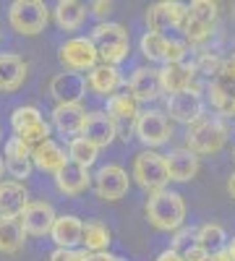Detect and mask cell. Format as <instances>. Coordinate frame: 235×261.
<instances>
[{
  "instance_id": "obj_1",
  "label": "cell",
  "mask_w": 235,
  "mask_h": 261,
  "mask_svg": "<svg viewBox=\"0 0 235 261\" xmlns=\"http://www.w3.org/2000/svg\"><path fill=\"white\" fill-rule=\"evenodd\" d=\"M146 220L154 230L178 232L186 222V201L178 191H157L146 199Z\"/></svg>"
},
{
  "instance_id": "obj_2",
  "label": "cell",
  "mask_w": 235,
  "mask_h": 261,
  "mask_svg": "<svg viewBox=\"0 0 235 261\" xmlns=\"http://www.w3.org/2000/svg\"><path fill=\"white\" fill-rule=\"evenodd\" d=\"M227 141V125L222 123V118H212L204 115L199 118L194 125H188L186 134V149H191L196 157H209L222 151Z\"/></svg>"
},
{
  "instance_id": "obj_3",
  "label": "cell",
  "mask_w": 235,
  "mask_h": 261,
  "mask_svg": "<svg viewBox=\"0 0 235 261\" xmlns=\"http://www.w3.org/2000/svg\"><path fill=\"white\" fill-rule=\"evenodd\" d=\"M89 39L94 42V47L99 53V60L105 65H118L128 58L131 53V37H128L125 27L113 24V21H105V24H97L89 34Z\"/></svg>"
},
{
  "instance_id": "obj_4",
  "label": "cell",
  "mask_w": 235,
  "mask_h": 261,
  "mask_svg": "<svg viewBox=\"0 0 235 261\" xmlns=\"http://www.w3.org/2000/svg\"><path fill=\"white\" fill-rule=\"evenodd\" d=\"M11 128H13V134L32 149L50 141V123L45 120V115H42L34 105L16 107L11 113Z\"/></svg>"
},
{
  "instance_id": "obj_5",
  "label": "cell",
  "mask_w": 235,
  "mask_h": 261,
  "mask_svg": "<svg viewBox=\"0 0 235 261\" xmlns=\"http://www.w3.org/2000/svg\"><path fill=\"white\" fill-rule=\"evenodd\" d=\"M8 21L13 32L24 37H34L39 32H45L50 21V8L42 0H13L8 8Z\"/></svg>"
},
{
  "instance_id": "obj_6",
  "label": "cell",
  "mask_w": 235,
  "mask_h": 261,
  "mask_svg": "<svg viewBox=\"0 0 235 261\" xmlns=\"http://www.w3.org/2000/svg\"><path fill=\"white\" fill-rule=\"evenodd\" d=\"M58 60L71 73H89L99 65V53L89 37H71L58 47Z\"/></svg>"
},
{
  "instance_id": "obj_7",
  "label": "cell",
  "mask_w": 235,
  "mask_h": 261,
  "mask_svg": "<svg viewBox=\"0 0 235 261\" xmlns=\"http://www.w3.org/2000/svg\"><path fill=\"white\" fill-rule=\"evenodd\" d=\"M134 180L149 193L165 191V186L170 180L165 154H157L154 149H146V151H141V154H136V160H134Z\"/></svg>"
},
{
  "instance_id": "obj_8",
  "label": "cell",
  "mask_w": 235,
  "mask_h": 261,
  "mask_svg": "<svg viewBox=\"0 0 235 261\" xmlns=\"http://www.w3.org/2000/svg\"><path fill=\"white\" fill-rule=\"evenodd\" d=\"M136 139L154 149V146H162L173 139V128H170V120L162 110H141L139 120H136Z\"/></svg>"
},
{
  "instance_id": "obj_9",
  "label": "cell",
  "mask_w": 235,
  "mask_h": 261,
  "mask_svg": "<svg viewBox=\"0 0 235 261\" xmlns=\"http://www.w3.org/2000/svg\"><path fill=\"white\" fill-rule=\"evenodd\" d=\"M188 6L178 3V0H160V3L149 6L146 11V32L165 34L170 29H183Z\"/></svg>"
},
{
  "instance_id": "obj_10",
  "label": "cell",
  "mask_w": 235,
  "mask_h": 261,
  "mask_svg": "<svg viewBox=\"0 0 235 261\" xmlns=\"http://www.w3.org/2000/svg\"><path fill=\"white\" fill-rule=\"evenodd\" d=\"M105 113L113 118L118 134H120L125 141H128V136H131V134H136V120H139L141 110H139V102L134 99L131 92L113 94V97L108 99V110H105Z\"/></svg>"
},
{
  "instance_id": "obj_11",
  "label": "cell",
  "mask_w": 235,
  "mask_h": 261,
  "mask_svg": "<svg viewBox=\"0 0 235 261\" xmlns=\"http://www.w3.org/2000/svg\"><path fill=\"white\" fill-rule=\"evenodd\" d=\"M94 193L105 201H118L128 193V186H131V178L120 165H105L94 172Z\"/></svg>"
},
{
  "instance_id": "obj_12",
  "label": "cell",
  "mask_w": 235,
  "mask_h": 261,
  "mask_svg": "<svg viewBox=\"0 0 235 261\" xmlns=\"http://www.w3.org/2000/svg\"><path fill=\"white\" fill-rule=\"evenodd\" d=\"M167 115L178 123H186V125H194L199 118H204V102H201V94L196 86L180 92V94L167 97Z\"/></svg>"
},
{
  "instance_id": "obj_13",
  "label": "cell",
  "mask_w": 235,
  "mask_h": 261,
  "mask_svg": "<svg viewBox=\"0 0 235 261\" xmlns=\"http://www.w3.org/2000/svg\"><path fill=\"white\" fill-rule=\"evenodd\" d=\"M89 84L81 73H71L63 71L58 76H53L50 81V94L58 99V105H79L84 97H87Z\"/></svg>"
},
{
  "instance_id": "obj_14",
  "label": "cell",
  "mask_w": 235,
  "mask_h": 261,
  "mask_svg": "<svg viewBox=\"0 0 235 261\" xmlns=\"http://www.w3.org/2000/svg\"><path fill=\"white\" fill-rule=\"evenodd\" d=\"M199 73L196 60H183L175 65H162L160 68V79H162V92H167L170 97L180 94L186 89H194V76Z\"/></svg>"
},
{
  "instance_id": "obj_15",
  "label": "cell",
  "mask_w": 235,
  "mask_h": 261,
  "mask_svg": "<svg viewBox=\"0 0 235 261\" xmlns=\"http://www.w3.org/2000/svg\"><path fill=\"white\" fill-rule=\"evenodd\" d=\"M58 220V214L53 209V204L47 201H32L21 217V225H24V232L27 235H34V238H45L53 232V225Z\"/></svg>"
},
{
  "instance_id": "obj_16",
  "label": "cell",
  "mask_w": 235,
  "mask_h": 261,
  "mask_svg": "<svg viewBox=\"0 0 235 261\" xmlns=\"http://www.w3.org/2000/svg\"><path fill=\"white\" fill-rule=\"evenodd\" d=\"M128 92L134 94L136 102H154L162 92V79L157 68H149V65H139L128 79Z\"/></svg>"
},
{
  "instance_id": "obj_17",
  "label": "cell",
  "mask_w": 235,
  "mask_h": 261,
  "mask_svg": "<svg viewBox=\"0 0 235 261\" xmlns=\"http://www.w3.org/2000/svg\"><path fill=\"white\" fill-rule=\"evenodd\" d=\"M29 193L24 183L18 180H3L0 183V217L6 220H21L29 206Z\"/></svg>"
},
{
  "instance_id": "obj_18",
  "label": "cell",
  "mask_w": 235,
  "mask_h": 261,
  "mask_svg": "<svg viewBox=\"0 0 235 261\" xmlns=\"http://www.w3.org/2000/svg\"><path fill=\"white\" fill-rule=\"evenodd\" d=\"M87 141H92L97 149L102 146H110L118 136V128L113 123V118L105 113V110H92L87 115V125H84V134H81Z\"/></svg>"
},
{
  "instance_id": "obj_19",
  "label": "cell",
  "mask_w": 235,
  "mask_h": 261,
  "mask_svg": "<svg viewBox=\"0 0 235 261\" xmlns=\"http://www.w3.org/2000/svg\"><path fill=\"white\" fill-rule=\"evenodd\" d=\"M87 110L81 105H55L53 110V125L60 136H81L87 125Z\"/></svg>"
},
{
  "instance_id": "obj_20",
  "label": "cell",
  "mask_w": 235,
  "mask_h": 261,
  "mask_svg": "<svg viewBox=\"0 0 235 261\" xmlns=\"http://www.w3.org/2000/svg\"><path fill=\"white\" fill-rule=\"evenodd\" d=\"M92 183H94V175L89 172V167H81V165H76V162H71V160H68V165L55 175L58 191L66 193V196H79V193L87 191Z\"/></svg>"
},
{
  "instance_id": "obj_21",
  "label": "cell",
  "mask_w": 235,
  "mask_h": 261,
  "mask_svg": "<svg viewBox=\"0 0 235 261\" xmlns=\"http://www.w3.org/2000/svg\"><path fill=\"white\" fill-rule=\"evenodd\" d=\"M50 238L55 241L58 248L76 251V246H81V238H84V222L79 220L76 214H58Z\"/></svg>"
},
{
  "instance_id": "obj_22",
  "label": "cell",
  "mask_w": 235,
  "mask_h": 261,
  "mask_svg": "<svg viewBox=\"0 0 235 261\" xmlns=\"http://www.w3.org/2000/svg\"><path fill=\"white\" fill-rule=\"evenodd\" d=\"M167 160V172H170V180L175 183H188L196 178L199 172V157L194 154L191 149H173L170 154H165Z\"/></svg>"
},
{
  "instance_id": "obj_23",
  "label": "cell",
  "mask_w": 235,
  "mask_h": 261,
  "mask_svg": "<svg viewBox=\"0 0 235 261\" xmlns=\"http://www.w3.org/2000/svg\"><path fill=\"white\" fill-rule=\"evenodd\" d=\"M209 102L217 113L222 115H235V79L220 73L217 79H212L206 86Z\"/></svg>"
},
{
  "instance_id": "obj_24",
  "label": "cell",
  "mask_w": 235,
  "mask_h": 261,
  "mask_svg": "<svg viewBox=\"0 0 235 261\" xmlns=\"http://www.w3.org/2000/svg\"><path fill=\"white\" fill-rule=\"evenodd\" d=\"M87 84H89V89H92L94 94L110 99V97L118 92V86L123 84V76H120L118 65H105V63H99L94 71H89Z\"/></svg>"
},
{
  "instance_id": "obj_25",
  "label": "cell",
  "mask_w": 235,
  "mask_h": 261,
  "mask_svg": "<svg viewBox=\"0 0 235 261\" xmlns=\"http://www.w3.org/2000/svg\"><path fill=\"white\" fill-rule=\"evenodd\" d=\"M32 160H34V167L42 170V172H53V175H58V172L68 165V157H66V149L58 146L53 139L45 141L42 146H37L32 151Z\"/></svg>"
},
{
  "instance_id": "obj_26",
  "label": "cell",
  "mask_w": 235,
  "mask_h": 261,
  "mask_svg": "<svg viewBox=\"0 0 235 261\" xmlns=\"http://www.w3.org/2000/svg\"><path fill=\"white\" fill-rule=\"evenodd\" d=\"M27 79V63L13 53H0V84L3 92H16Z\"/></svg>"
},
{
  "instance_id": "obj_27",
  "label": "cell",
  "mask_w": 235,
  "mask_h": 261,
  "mask_svg": "<svg viewBox=\"0 0 235 261\" xmlns=\"http://www.w3.org/2000/svg\"><path fill=\"white\" fill-rule=\"evenodd\" d=\"M53 16L63 32H76L84 24V18H87V6H81L79 0H58Z\"/></svg>"
},
{
  "instance_id": "obj_28",
  "label": "cell",
  "mask_w": 235,
  "mask_h": 261,
  "mask_svg": "<svg viewBox=\"0 0 235 261\" xmlns=\"http://www.w3.org/2000/svg\"><path fill=\"white\" fill-rule=\"evenodd\" d=\"M24 225L21 220H6L0 217V253H18L24 248Z\"/></svg>"
},
{
  "instance_id": "obj_29",
  "label": "cell",
  "mask_w": 235,
  "mask_h": 261,
  "mask_svg": "<svg viewBox=\"0 0 235 261\" xmlns=\"http://www.w3.org/2000/svg\"><path fill=\"white\" fill-rule=\"evenodd\" d=\"M196 246H201L209 256L227 251V235H225L222 225H217V222L201 225V227L196 230Z\"/></svg>"
},
{
  "instance_id": "obj_30",
  "label": "cell",
  "mask_w": 235,
  "mask_h": 261,
  "mask_svg": "<svg viewBox=\"0 0 235 261\" xmlns=\"http://www.w3.org/2000/svg\"><path fill=\"white\" fill-rule=\"evenodd\" d=\"M81 246L87 253H108L110 246V230L105 227L99 220H92L84 225V238H81Z\"/></svg>"
},
{
  "instance_id": "obj_31",
  "label": "cell",
  "mask_w": 235,
  "mask_h": 261,
  "mask_svg": "<svg viewBox=\"0 0 235 261\" xmlns=\"http://www.w3.org/2000/svg\"><path fill=\"white\" fill-rule=\"evenodd\" d=\"M167 47H170V39L165 34H157V32H144L141 37V55L152 63H162L165 65V58H167Z\"/></svg>"
},
{
  "instance_id": "obj_32",
  "label": "cell",
  "mask_w": 235,
  "mask_h": 261,
  "mask_svg": "<svg viewBox=\"0 0 235 261\" xmlns=\"http://www.w3.org/2000/svg\"><path fill=\"white\" fill-rule=\"evenodd\" d=\"M97 154H99V149L84 136H76V139L68 141V160L81 165V167H92L97 162Z\"/></svg>"
},
{
  "instance_id": "obj_33",
  "label": "cell",
  "mask_w": 235,
  "mask_h": 261,
  "mask_svg": "<svg viewBox=\"0 0 235 261\" xmlns=\"http://www.w3.org/2000/svg\"><path fill=\"white\" fill-rule=\"evenodd\" d=\"M186 39L191 42V45H204V42L215 34V27L212 24H204V21H196V18H191L188 11H186V21H183V29Z\"/></svg>"
},
{
  "instance_id": "obj_34",
  "label": "cell",
  "mask_w": 235,
  "mask_h": 261,
  "mask_svg": "<svg viewBox=\"0 0 235 261\" xmlns=\"http://www.w3.org/2000/svg\"><path fill=\"white\" fill-rule=\"evenodd\" d=\"M196 68H199V73H204V76H209V79H217L222 71H225V60L217 55V53H199V58H196Z\"/></svg>"
},
{
  "instance_id": "obj_35",
  "label": "cell",
  "mask_w": 235,
  "mask_h": 261,
  "mask_svg": "<svg viewBox=\"0 0 235 261\" xmlns=\"http://www.w3.org/2000/svg\"><path fill=\"white\" fill-rule=\"evenodd\" d=\"M188 16L215 27V21H217V3H212V0H194V3L188 6Z\"/></svg>"
},
{
  "instance_id": "obj_36",
  "label": "cell",
  "mask_w": 235,
  "mask_h": 261,
  "mask_svg": "<svg viewBox=\"0 0 235 261\" xmlns=\"http://www.w3.org/2000/svg\"><path fill=\"white\" fill-rule=\"evenodd\" d=\"M191 246H196V230H191V227H180L178 232H173V251L178 253H186Z\"/></svg>"
},
{
  "instance_id": "obj_37",
  "label": "cell",
  "mask_w": 235,
  "mask_h": 261,
  "mask_svg": "<svg viewBox=\"0 0 235 261\" xmlns=\"http://www.w3.org/2000/svg\"><path fill=\"white\" fill-rule=\"evenodd\" d=\"M87 251H71V248H55L50 253V261H81Z\"/></svg>"
},
{
  "instance_id": "obj_38",
  "label": "cell",
  "mask_w": 235,
  "mask_h": 261,
  "mask_svg": "<svg viewBox=\"0 0 235 261\" xmlns=\"http://www.w3.org/2000/svg\"><path fill=\"white\" fill-rule=\"evenodd\" d=\"M92 13L99 18V24H105V18L113 13V3H108V0H94V3H92Z\"/></svg>"
},
{
  "instance_id": "obj_39",
  "label": "cell",
  "mask_w": 235,
  "mask_h": 261,
  "mask_svg": "<svg viewBox=\"0 0 235 261\" xmlns=\"http://www.w3.org/2000/svg\"><path fill=\"white\" fill-rule=\"evenodd\" d=\"M186 261H209V253L201 248V246H191L186 253H183Z\"/></svg>"
},
{
  "instance_id": "obj_40",
  "label": "cell",
  "mask_w": 235,
  "mask_h": 261,
  "mask_svg": "<svg viewBox=\"0 0 235 261\" xmlns=\"http://www.w3.org/2000/svg\"><path fill=\"white\" fill-rule=\"evenodd\" d=\"M157 261H186V258H183V253H178V251H173V248H167V251H162V253L157 256Z\"/></svg>"
},
{
  "instance_id": "obj_41",
  "label": "cell",
  "mask_w": 235,
  "mask_h": 261,
  "mask_svg": "<svg viewBox=\"0 0 235 261\" xmlns=\"http://www.w3.org/2000/svg\"><path fill=\"white\" fill-rule=\"evenodd\" d=\"M118 256H113V253H84V258L81 261H115Z\"/></svg>"
},
{
  "instance_id": "obj_42",
  "label": "cell",
  "mask_w": 235,
  "mask_h": 261,
  "mask_svg": "<svg viewBox=\"0 0 235 261\" xmlns=\"http://www.w3.org/2000/svg\"><path fill=\"white\" fill-rule=\"evenodd\" d=\"M225 76H230V79H235V53H230L227 58H225V71H222Z\"/></svg>"
},
{
  "instance_id": "obj_43",
  "label": "cell",
  "mask_w": 235,
  "mask_h": 261,
  "mask_svg": "<svg viewBox=\"0 0 235 261\" xmlns=\"http://www.w3.org/2000/svg\"><path fill=\"white\" fill-rule=\"evenodd\" d=\"M209 261H232V258H230V253H227V251H222V253L209 256Z\"/></svg>"
},
{
  "instance_id": "obj_44",
  "label": "cell",
  "mask_w": 235,
  "mask_h": 261,
  "mask_svg": "<svg viewBox=\"0 0 235 261\" xmlns=\"http://www.w3.org/2000/svg\"><path fill=\"white\" fill-rule=\"evenodd\" d=\"M227 193H230L232 199H235V172H232V175L227 178Z\"/></svg>"
},
{
  "instance_id": "obj_45",
  "label": "cell",
  "mask_w": 235,
  "mask_h": 261,
  "mask_svg": "<svg viewBox=\"0 0 235 261\" xmlns=\"http://www.w3.org/2000/svg\"><path fill=\"white\" fill-rule=\"evenodd\" d=\"M227 253H230V258L235 261V238H232V241L227 243Z\"/></svg>"
},
{
  "instance_id": "obj_46",
  "label": "cell",
  "mask_w": 235,
  "mask_h": 261,
  "mask_svg": "<svg viewBox=\"0 0 235 261\" xmlns=\"http://www.w3.org/2000/svg\"><path fill=\"white\" fill-rule=\"evenodd\" d=\"M3 170H6V160L0 157V178H3ZM0 183H3V180H0Z\"/></svg>"
},
{
  "instance_id": "obj_47",
  "label": "cell",
  "mask_w": 235,
  "mask_h": 261,
  "mask_svg": "<svg viewBox=\"0 0 235 261\" xmlns=\"http://www.w3.org/2000/svg\"><path fill=\"white\" fill-rule=\"evenodd\" d=\"M115 261H125V258H120V256H118V258H115Z\"/></svg>"
},
{
  "instance_id": "obj_48",
  "label": "cell",
  "mask_w": 235,
  "mask_h": 261,
  "mask_svg": "<svg viewBox=\"0 0 235 261\" xmlns=\"http://www.w3.org/2000/svg\"><path fill=\"white\" fill-rule=\"evenodd\" d=\"M0 92H3V84H0Z\"/></svg>"
},
{
  "instance_id": "obj_49",
  "label": "cell",
  "mask_w": 235,
  "mask_h": 261,
  "mask_svg": "<svg viewBox=\"0 0 235 261\" xmlns=\"http://www.w3.org/2000/svg\"><path fill=\"white\" fill-rule=\"evenodd\" d=\"M232 160H235V151H232Z\"/></svg>"
}]
</instances>
